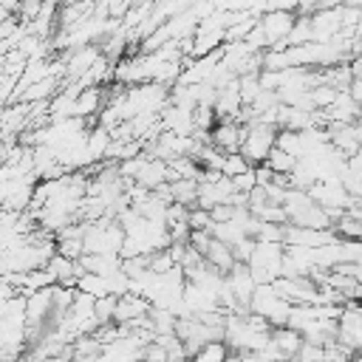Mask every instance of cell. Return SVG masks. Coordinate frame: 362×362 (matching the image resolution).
<instances>
[{
    "mask_svg": "<svg viewBox=\"0 0 362 362\" xmlns=\"http://www.w3.org/2000/svg\"><path fill=\"white\" fill-rule=\"evenodd\" d=\"M226 356H229V345L223 339L204 342L201 348L192 351V362H226Z\"/></svg>",
    "mask_w": 362,
    "mask_h": 362,
    "instance_id": "7a4b0ae2",
    "label": "cell"
},
{
    "mask_svg": "<svg viewBox=\"0 0 362 362\" xmlns=\"http://www.w3.org/2000/svg\"><path fill=\"white\" fill-rule=\"evenodd\" d=\"M294 28V17L288 11H272L263 23H260V31H257V40L263 37V42H280L291 34Z\"/></svg>",
    "mask_w": 362,
    "mask_h": 362,
    "instance_id": "6da1fadb",
    "label": "cell"
},
{
    "mask_svg": "<svg viewBox=\"0 0 362 362\" xmlns=\"http://www.w3.org/2000/svg\"><path fill=\"white\" fill-rule=\"evenodd\" d=\"M0 20H6V8H0Z\"/></svg>",
    "mask_w": 362,
    "mask_h": 362,
    "instance_id": "3957f363",
    "label": "cell"
}]
</instances>
